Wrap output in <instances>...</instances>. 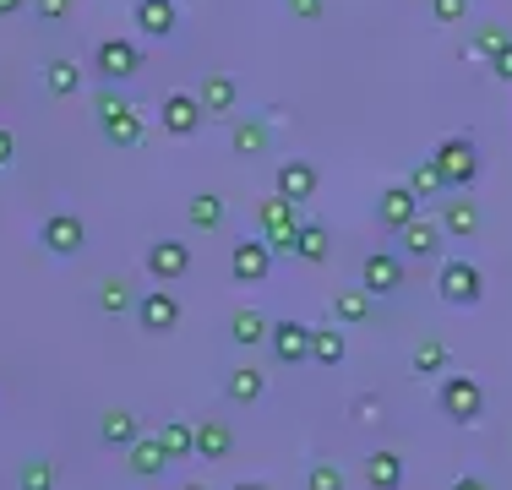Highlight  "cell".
Listing matches in <instances>:
<instances>
[{"label":"cell","instance_id":"obj_42","mask_svg":"<svg viewBox=\"0 0 512 490\" xmlns=\"http://www.w3.org/2000/svg\"><path fill=\"white\" fill-rule=\"evenodd\" d=\"M33 11H39L44 22H66L71 17V0H33Z\"/></svg>","mask_w":512,"mask_h":490},{"label":"cell","instance_id":"obj_47","mask_svg":"<svg viewBox=\"0 0 512 490\" xmlns=\"http://www.w3.org/2000/svg\"><path fill=\"white\" fill-rule=\"evenodd\" d=\"M235 490H267V485H262V480H240Z\"/></svg>","mask_w":512,"mask_h":490},{"label":"cell","instance_id":"obj_7","mask_svg":"<svg viewBox=\"0 0 512 490\" xmlns=\"http://www.w3.org/2000/svg\"><path fill=\"white\" fill-rule=\"evenodd\" d=\"M137 327H142L148 338L175 333V327H180V300H175V289L158 284V289L142 294V300H137Z\"/></svg>","mask_w":512,"mask_h":490},{"label":"cell","instance_id":"obj_3","mask_svg":"<svg viewBox=\"0 0 512 490\" xmlns=\"http://www.w3.org/2000/svg\"><path fill=\"white\" fill-rule=\"evenodd\" d=\"M436 409L447 414L453 425H480L485 420V387L474 382V376H442V387H436Z\"/></svg>","mask_w":512,"mask_h":490},{"label":"cell","instance_id":"obj_28","mask_svg":"<svg viewBox=\"0 0 512 490\" xmlns=\"http://www.w3.org/2000/svg\"><path fill=\"white\" fill-rule=\"evenodd\" d=\"M44 88H50L55 98H77L82 93V66L66 55H55L50 66H44Z\"/></svg>","mask_w":512,"mask_h":490},{"label":"cell","instance_id":"obj_22","mask_svg":"<svg viewBox=\"0 0 512 490\" xmlns=\"http://www.w3.org/2000/svg\"><path fill=\"white\" fill-rule=\"evenodd\" d=\"M365 485L371 490H404V458H398L393 447L371 452V458H365Z\"/></svg>","mask_w":512,"mask_h":490},{"label":"cell","instance_id":"obj_17","mask_svg":"<svg viewBox=\"0 0 512 490\" xmlns=\"http://www.w3.org/2000/svg\"><path fill=\"white\" fill-rule=\"evenodd\" d=\"M131 22H137V33H148V39H175L180 11H175V0H137V6H131Z\"/></svg>","mask_w":512,"mask_h":490},{"label":"cell","instance_id":"obj_39","mask_svg":"<svg viewBox=\"0 0 512 490\" xmlns=\"http://www.w3.org/2000/svg\"><path fill=\"white\" fill-rule=\"evenodd\" d=\"M349 414H355L360 425L382 420V398H376V392H355V403H349Z\"/></svg>","mask_w":512,"mask_h":490},{"label":"cell","instance_id":"obj_5","mask_svg":"<svg viewBox=\"0 0 512 490\" xmlns=\"http://www.w3.org/2000/svg\"><path fill=\"white\" fill-rule=\"evenodd\" d=\"M431 158H436V169H442L447 191H469L474 180H480V147H474V137H447Z\"/></svg>","mask_w":512,"mask_h":490},{"label":"cell","instance_id":"obj_34","mask_svg":"<svg viewBox=\"0 0 512 490\" xmlns=\"http://www.w3.org/2000/svg\"><path fill=\"white\" fill-rule=\"evenodd\" d=\"M404 186H409V191L425 202V196H442V191H447V180H442V169H436V158H420V164L409 169V180H404Z\"/></svg>","mask_w":512,"mask_h":490},{"label":"cell","instance_id":"obj_13","mask_svg":"<svg viewBox=\"0 0 512 490\" xmlns=\"http://www.w3.org/2000/svg\"><path fill=\"white\" fill-rule=\"evenodd\" d=\"M267 349H273L278 365H311V327L306 322H273Z\"/></svg>","mask_w":512,"mask_h":490},{"label":"cell","instance_id":"obj_24","mask_svg":"<svg viewBox=\"0 0 512 490\" xmlns=\"http://www.w3.org/2000/svg\"><path fill=\"white\" fill-rule=\"evenodd\" d=\"M137 436H142V420H137L131 409H109V414H99V441H104V447H120V452H126Z\"/></svg>","mask_w":512,"mask_h":490},{"label":"cell","instance_id":"obj_48","mask_svg":"<svg viewBox=\"0 0 512 490\" xmlns=\"http://www.w3.org/2000/svg\"><path fill=\"white\" fill-rule=\"evenodd\" d=\"M180 490H207V485H180Z\"/></svg>","mask_w":512,"mask_h":490},{"label":"cell","instance_id":"obj_25","mask_svg":"<svg viewBox=\"0 0 512 490\" xmlns=\"http://www.w3.org/2000/svg\"><path fill=\"white\" fill-rule=\"evenodd\" d=\"M229 452H235V431H229L224 420H197V458L224 463Z\"/></svg>","mask_w":512,"mask_h":490},{"label":"cell","instance_id":"obj_9","mask_svg":"<svg viewBox=\"0 0 512 490\" xmlns=\"http://www.w3.org/2000/svg\"><path fill=\"white\" fill-rule=\"evenodd\" d=\"M229 273H235V284H267V273H273V245L235 240L229 245Z\"/></svg>","mask_w":512,"mask_h":490},{"label":"cell","instance_id":"obj_36","mask_svg":"<svg viewBox=\"0 0 512 490\" xmlns=\"http://www.w3.org/2000/svg\"><path fill=\"white\" fill-rule=\"evenodd\" d=\"M507 44H512V33L502 28V22H485V28L474 33V55H480V60H496Z\"/></svg>","mask_w":512,"mask_h":490},{"label":"cell","instance_id":"obj_41","mask_svg":"<svg viewBox=\"0 0 512 490\" xmlns=\"http://www.w3.org/2000/svg\"><path fill=\"white\" fill-rule=\"evenodd\" d=\"M322 11H327V0H289V17L295 22H322Z\"/></svg>","mask_w":512,"mask_h":490},{"label":"cell","instance_id":"obj_44","mask_svg":"<svg viewBox=\"0 0 512 490\" xmlns=\"http://www.w3.org/2000/svg\"><path fill=\"white\" fill-rule=\"evenodd\" d=\"M11 158H17V137H11V131H6V126H0V169H6V164H11Z\"/></svg>","mask_w":512,"mask_h":490},{"label":"cell","instance_id":"obj_43","mask_svg":"<svg viewBox=\"0 0 512 490\" xmlns=\"http://www.w3.org/2000/svg\"><path fill=\"white\" fill-rule=\"evenodd\" d=\"M491 77H496V82H507V88H512V44H507L502 55L491 60Z\"/></svg>","mask_w":512,"mask_h":490},{"label":"cell","instance_id":"obj_2","mask_svg":"<svg viewBox=\"0 0 512 490\" xmlns=\"http://www.w3.org/2000/svg\"><path fill=\"white\" fill-rule=\"evenodd\" d=\"M256 224H262V240L273 245V256H295L300 229H306L300 202H289V196H267V202L256 207Z\"/></svg>","mask_w":512,"mask_h":490},{"label":"cell","instance_id":"obj_16","mask_svg":"<svg viewBox=\"0 0 512 490\" xmlns=\"http://www.w3.org/2000/svg\"><path fill=\"white\" fill-rule=\"evenodd\" d=\"M414 218H420V196H414L409 186H387L382 196H376V224L382 229H404V224H414Z\"/></svg>","mask_w":512,"mask_h":490},{"label":"cell","instance_id":"obj_11","mask_svg":"<svg viewBox=\"0 0 512 490\" xmlns=\"http://www.w3.org/2000/svg\"><path fill=\"white\" fill-rule=\"evenodd\" d=\"M39 240H44L50 256H77L82 245H88V224H82L77 213H50L39 224Z\"/></svg>","mask_w":512,"mask_h":490},{"label":"cell","instance_id":"obj_33","mask_svg":"<svg viewBox=\"0 0 512 490\" xmlns=\"http://www.w3.org/2000/svg\"><path fill=\"white\" fill-rule=\"evenodd\" d=\"M158 441L169 447V458H197V425L191 420H164L158 425Z\"/></svg>","mask_w":512,"mask_h":490},{"label":"cell","instance_id":"obj_12","mask_svg":"<svg viewBox=\"0 0 512 490\" xmlns=\"http://www.w3.org/2000/svg\"><path fill=\"white\" fill-rule=\"evenodd\" d=\"M398 245H404V256H414V262H431V256H442V245H447V229H442V218H414V224L398 229Z\"/></svg>","mask_w":512,"mask_h":490},{"label":"cell","instance_id":"obj_6","mask_svg":"<svg viewBox=\"0 0 512 490\" xmlns=\"http://www.w3.org/2000/svg\"><path fill=\"white\" fill-rule=\"evenodd\" d=\"M93 71L120 88V82H131L142 71V49L131 39H99V44H93Z\"/></svg>","mask_w":512,"mask_h":490},{"label":"cell","instance_id":"obj_35","mask_svg":"<svg viewBox=\"0 0 512 490\" xmlns=\"http://www.w3.org/2000/svg\"><path fill=\"white\" fill-rule=\"evenodd\" d=\"M414 376H447V343L442 338H420V349H414Z\"/></svg>","mask_w":512,"mask_h":490},{"label":"cell","instance_id":"obj_45","mask_svg":"<svg viewBox=\"0 0 512 490\" xmlns=\"http://www.w3.org/2000/svg\"><path fill=\"white\" fill-rule=\"evenodd\" d=\"M453 490H491V485H485L480 474H458V480H453Z\"/></svg>","mask_w":512,"mask_h":490},{"label":"cell","instance_id":"obj_23","mask_svg":"<svg viewBox=\"0 0 512 490\" xmlns=\"http://www.w3.org/2000/svg\"><path fill=\"white\" fill-rule=\"evenodd\" d=\"M267 392V371H256V365H240V371L224 376V398L240 403V409H251V403H262Z\"/></svg>","mask_w":512,"mask_h":490},{"label":"cell","instance_id":"obj_4","mask_svg":"<svg viewBox=\"0 0 512 490\" xmlns=\"http://www.w3.org/2000/svg\"><path fill=\"white\" fill-rule=\"evenodd\" d=\"M436 294H442V305H453V311H469V305L485 300V273L474 262H463V256H447L442 273H436Z\"/></svg>","mask_w":512,"mask_h":490},{"label":"cell","instance_id":"obj_27","mask_svg":"<svg viewBox=\"0 0 512 490\" xmlns=\"http://www.w3.org/2000/svg\"><path fill=\"white\" fill-rule=\"evenodd\" d=\"M229 142H235L240 158H262V153H267V120H262V115L235 120V126H229Z\"/></svg>","mask_w":512,"mask_h":490},{"label":"cell","instance_id":"obj_1","mask_svg":"<svg viewBox=\"0 0 512 490\" xmlns=\"http://www.w3.org/2000/svg\"><path fill=\"white\" fill-rule=\"evenodd\" d=\"M93 115H99V137H104L109 147H120V153H126V147H137L142 131H148V126H142V109L131 104L126 93H115V82H104Z\"/></svg>","mask_w":512,"mask_h":490},{"label":"cell","instance_id":"obj_10","mask_svg":"<svg viewBox=\"0 0 512 490\" xmlns=\"http://www.w3.org/2000/svg\"><path fill=\"white\" fill-rule=\"evenodd\" d=\"M360 284L376 294V300H393L398 289H404V262H398V251H371L360 262Z\"/></svg>","mask_w":512,"mask_h":490},{"label":"cell","instance_id":"obj_46","mask_svg":"<svg viewBox=\"0 0 512 490\" xmlns=\"http://www.w3.org/2000/svg\"><path fill=\"white\" fill-rule=\"evenodd\" d=\"M22 6H28V0H0V17H17Z\"/></svg>","mask_w":512,"mask_h":490},{"label":"cell","instance_id":"obj_8","mask_svg":"<svg viewBox=\"0 0 512 490\" xmlns=\"http://www.w3.org/2000/svg\"><path fill=\"white\" fill-rule=\"evenodd\" d=\"M202 120H207V109H202V98L197 93H169L164 104H158V126L169 131V137H197L202 131Z\"/></svg>","mask_w":512,"mask_h":490},{"label":"cell","instance_id":"obj_37","mask_svg":"<svg viewBox=\"0 0 512 490\" xmlns=\"http://www.w3.org/2000/svg\"><path fill=\"white\" fill-rule=\"evenodd\" d=\"M17 485L22 490H55V463L50 458H28L22 474H17Z\"/></svg>","mask_w":512,"mask_h":490},{"label":"cell","instance_id":"obj_14","mask_svg":"<svg viewBox=\"0 0 512 490\" xmlns=\"http://www.w3.org/2000/svg\"><path fill=\"white\" fill-rule=\"evenodd\" d=\"M142 262H148V273L158 278V284H175V278L191 273V245L186 240H153Z\"/></svg>","mask_w":512,"mask_h":490},{"label":"cell","instance_id":"obj_21","mask_svg":"<svg viewBox=\"0 0 512 490\" xmlns=\"http://www.w3.org/2000/svg\"><path fill=\"white\" fill-rule=\"evenodd\" d=\"M371 311H376V294L365 289V284H349V289L333 294V322H344V327L371 322Z\"/></svg>","mask_w":512,"mask_h":490},{"label":"cell","instance_id":"obj_29","mask_svg":"<svg viewBox=\"0 0 512 490\" xmlns=\"http://www.w3.org/2000/svg\"><path fill=\"white\" fill-rule=\"evenodd\" d=\"M267 333H273V322H267L262 311H251V305L229 316V338H235L240 349H256V343H267Z\"/></svg>","mask_w":512,"mask_h":490},{"label":"cell","instance_id":"obj_19","mask_svg":"<svg viewBox=\"0 0 512 490\" xmlns=\"http://www.w3.org/2000/svg\"><path fill=\"white\" fill-rule=\"evenodd\" d=\"M273 191H278V196H289V202H300V207H306L311 196H316V164H306V158H289V164H278V175H273Z\"/></svg>","mask_w":512,"mask_h":490},{"label":"cell","instance_id":"obj_18","mask_svg":"<svg viewBox=\"0 0 512 490\" xmlns=\"http://www.w3.org/2000/svg\"><path fill=\"white\" fill-rule=\"evenodd\" d=\"M169 463H175V458H169V447H164L158 436H137V441L126 447V469L137 474V480H158Z\"/></svg>","mask_w":512,"mask_h":490},{"label":"cell","instance_id":"obj_30","mask_svg":"<svg viewBox=\"0 0 512 490\" xmlns=\"http://www.w3.org/2000/svg\"><path fill=\"white\" fill-rule=\"evenodd\" d=\"M344 354H349L344 327H311V365H327V371H333Z\"/></svg>","mask_w":512,"mask_h":490},{"label":"cell","instance_id":"obj_20","mask_svg":"<svg viewBox=\"0 0 512 490\" xmlns=\"http://www.w3.org/2000/svg\"><path fill=\"white\" fill-rule=\"evenodd\" d=\"M442 229H447V240H474L480 235V207H474L469 191L442 202Z\"/></svg>","mask_w":512,"mask_h":490},{"label":"cell","instance_id":"obj_15","mask_svg":"<svg viewBox=\"0 0 512 490\" xmlns=\"http://www.w3.org/2000/svg\"><path fill=\"white\" fill-rule=\"evenodd\" d=\"M202 109H207V120H229L240 109V82L229 77V71H207L202 77Z\"/></svg>","mask_w":512,"mask_h":490},{"label":"cell","instance_id":"obj_31","mask_svg":"<svg viewBox=\"0 0 512 490\" xmlns=\"http://www.w3.org/2000/svg\"><path fill=\"white\" fill-rule=\"evenodd\" d=\"M93 305H99L104 316H126V311H137V294H131L126 278H104L99 294H93Z\"/></svg>","mask_w":512,"mask_h":490},{"label":"cell","instance_id":"obj_32","mask_svg":"<svg viewBox=\"0 0 512 490\" xmlns=\"http://www.w3.org/2000/svg\"><path fill=\"white\" fill-rule=\"evenodd\" d=\"M295 256H300V262H311V267H322L327 256H333V229H327V224H306V229H300Z\"/></svg>","mask_w":512,"mask_h":490},{"label":"cell","instance_id":"obj_38","mask_svg":"<svg viewBox=\"0 0 512 490\" xmlns=\"http://www.w3.org/2000/svg\"><path fill=\"white\" fill-rule=\"evenodd\" d=\"M306 490H344V469H338V463H311Z\"/></svg>","mask_w":512,"mask_h":490},{"label":"cell","instance_id":"obj_40","mask_svg":"<svg viewBox=\"0 0 512 490\" xmlns=\"http://www.w3.org/2000/svg\"><path fill=\"white\" fill-rule=\"evenodd\" d=\"M469 17V0H431V22H463Z\"/></svg>","mask_w":512,"mask_h":490},{"label":"cell","instance_id":"obj_26","mask_svg":"<svg viewBox=\"0 0 512 490\" xmlns=\"http://www.w3.org/2000/svg\"><path fill=\"white\" fill-rule=\"evenodd\" d=\"M224 218H229V207H224V196H218V191H197L186 202V224L191 229H224Z\"/></svg>","mask_w":512,"mask_h":490}]
</instances>
